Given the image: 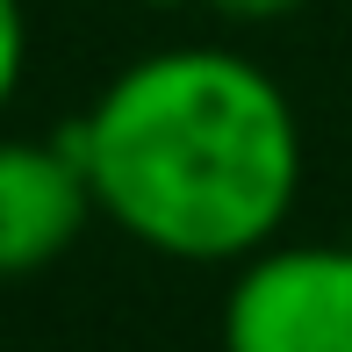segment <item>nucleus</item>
I'll return each instance as SVG.
<instances>
[{"mask_svg":"<svg viewBox=\"0 0 352 352\" xmlns=\"http://www.w3.org/2000/svg\"><path fill=\"white\" fill-rule=\"evenodd\" d=\"M94 209L173 266H245L295 216L302 122L259 58L166 43L130 58L65 122Z\"/></svg>","mask_w":352,"mask_h":352,"instance_id":"f257e3e1","label":"nucleus"},{"mask_svg":"<svg viewBox=\"0 0 352 352\" xmlns=\"http://www.w3.org/2000/svg\"><path fill=\"white\" fill-rule=\"evenodd\" d=\"M223 352H352V245L274 237L230 266Z\"/></svg>","mask_w":352,"mask_h":352,"instance_id":"f03ea898","label":"nucleus"},{"mask_svg":"<svg viewBox=\"0 0 352 352\" xmlns=\"http://www.w3.org/2000/svg\"><path fill=\"white\" fill-rule=\"evenodd\" d=\"M94 209L72 137H8L0 130V280H29L79 245Z\"/></svg>","mask_w":352,"mask_h":352,"instance_id":"7ed1b4c3","label":"nucleus"},{"mask_svg":"<svg viewBox=\"0 0 352 352\" xmlns=\"http://www.w3.org/2000/svg\"><path fill=\"white\" fill-rule=\"evenodd\" d=\"M22 79H29V8L22 0H0V116L14 108Z\"/></svg>","mask_w":352,"mask_h":352,"instance_id":"20e7f679","label":"nucleus"},{"mask_svg":"<svg viewBox=\"0 0 352 352\" xmlns=\"http://www.w3.org/2000/svg\"><path fill=\"white\" fill-rule=\"evenodd\" d=\"M195 8H209L216 22H237V29H259V22H280V14H295L302 0H195Z\"/></svg>","mask_w":352,"mask_h":352,"instance_id":"39448f33","label":"nucleus"}]
</instances>
